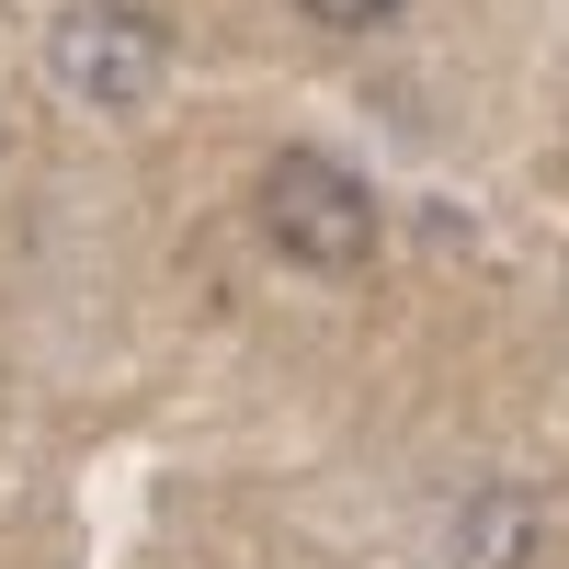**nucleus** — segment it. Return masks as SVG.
I'll return each mask as SVG.
<instances>
[{
	"label": "nucleus",
	"instance_id": "obj_1",
	"mask_svg": "<svg viewBox=\"0 0 569 569\" xmlns=\"http://www.w3.org/2000/svg\"><path fill=\"white\" fill-rule=\"evenodd\" d=\"M262 228H273V251L297 262V273H365V251H376V194H365L342 160H319V149H273V171H262Z\"/></svg>",
	"mask_w": 569,
	"mask_h": 569
},
{
	"label": "nucleus",
	"instance_id": "obj_2",
	"mask_svg": "<svg viewBox=\"0 0 569 569\" xmlns=\"http://www.w3.org/2000/svg\"><path fill=\"white\" fill-rule=\"evenodd\" d=\"M46 69H58L80 103L137 114V103L171 80V34L137 12V0H80V12H58V34H46Z\"/></svg>",
	"mask_w": 569,
	"mask_h": 569
},
{
	"label": "nucleus",
	"instance_id": "obj_3",
	"mask_svg": "<svg viewBox=\"0 0 569 569\" xmlns=\"http://www.w3.org/2000/svg\"><path fill=\"white\" fill-rule=\"evenodd\" d=\"M308 23H330V34H376V23H399L410 0H297Z\"/></svg>",
	"mask_w": 569,
	"mask_h": 569
}]
</instances>
